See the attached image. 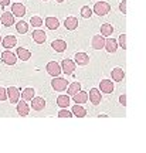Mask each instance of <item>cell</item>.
<instances>
[{"instance_id": "6da1fadb", "label": "cell", "mask_w": 146, "mask_h": 153, "mask_svg": "<svg viewBox=\"0 0 146 153\" xmlns=\"http://www.w3.org/2000/svg\"><path fill=\"white\" fill-rule=\"evenodd\" d=\"M92 11H94L95 14H98L99 17L107 16L109 11H111V6H109L108 1H98V3L94 4V10Z\"/></svg>"}, {"instance_id": "7a4b0ae2", "label": "cell", "mask_w": 146, "mask_h": 153, "mask_svg": "<svg viewBox=\"0 0 146 153\" xmlns=\"http://www.w3.org/2000/svg\"><path fill=\"white\" fill-rule=\"evenodd\" d=\"M51 87H53V89L57 91V92H63V91H65L67 87H68V81H67L65 78H61V76H54L53 81H51Z\"/></svg>"}, {"instance_id": "3957f363", "label": "cell", "mask_w": 146, "mask_h": 153, "mask_svg": "<svg viewBox=\"0 0 146 153\" xmlns=\"http://www.w3.org/2000/svg\"><path fill=\"white\" fill-rule=\"evenodd\" d=\"M61 72H64L65 75H72L74 74V71H75V62L72 60H63V62H61Z\"/></svg>"}, {"instance_id": "277c9868", "label": "cell", "mask_w": 146, "mask_h": 153, "mask_svg": "<svg viewBox=\"0 0 146 153\" xmlns=\"http://www.w3.org/2000/svg\"><path fill=\"white\" fill-rule=\"evenodd\" d=\"M7 94V99H10V104H17L19 99H20V91L16 87H9L6 89Z\"/></svg>"}, {"instance_id": "5b68a950", "label": "cell", "mask_w": 146, "mask_h": 153, "mask_svg": "<svg viewBox=\"0 0 146 153\" xmlns=\"http://www.w3.org/2000/svg\"><path fill=\"white\" fill-rule=\"evenodd\" d=\"M1 61L4 62L6 65H14L17 62V57L14 53H11V51H9V50H6V51H3L1 53Z\"/></svg>"}, {"instance_id": "8992f818", "label": "cell", "mask_w": 146, "mask_h": 153, "mask_svg": "<svg viewBox=\"0 0 146 153\" xmlns=\"http://www.w3.org/2000/svg\"><path fill=\"white\" fill-rule=\"evenodd\" d=\"M88 94H89V95H88V99L91 101L92 105H99V104H101L102 95H101V91H99L98 88H91Z\"/></svg>"}, {"instance_id": "52a82bcc", "label": "cell", "mask_w": 146, "mask_h": 153, "mask_svg": "<svg viewBox=\"0 0 146 153\" xmlns=\"http://www.w3.org/2000/svg\"><path fill=\"white\" fill-rule=\"evenodd\" d=\"M45 70H47V72H48L53 78H54V76H60V74H61V67H60V64L57 62V61H51V62H48L47 67H45Z\"/></svg>"}, {"instance_id": "ba28073f", "label": "cell", "mask_w": 146, "mask_h": 153, "mask_svg": "<svg viewBox=\"0 0 146 153\" xmlns=\"http://www.w3.org/2000/svg\"><path fill=\"white\" fill-rule=\"evenodd\" d=\"M99 91L102 94H112L114 92V82L111 79H102L99 82Z\"/></svg>"}, {"instance_id": "9c48e42d", "label": "cell", "mask_w": 146, "mask_h": 153, "mask_svg": "<svg viewBox=\"0 0 146 153\" xmlns=\"http://www.w3.org/2000/svg\"><path fill=\"white\" fill-rule=\"evenodd\" d=\"M74 62L81 67L88 65L89 64V55L87 53H77L75 57H74Z\"/></svg>"}, {"instance_id": "30bf717a", "label": "cell", "mask_w": 146, "mask_h": 153, "mask_svg": "<svg viewBox=\"0 0 146 153\" xmlns=\"http://www.w3.org/2000/svg\"><path fill=\"white\" fill-rule=\"evenodd\" d=\"M11 14L17 17H23L26 14V6L23 3H13L11 4Z\"/></svg>"}, {"instance_id": "8fae6325", "label": "cell", "mask_w": 146, "mask_h": 153, "mask_svg": "<svg viewBox=\"0 0 146 153\" xmlns=\"http://www.w3.org/2000/svg\"><path fill=\"white\" fill-rule=\"evenodd\" d=\"M91 45L94 50H101L104 48V45H105V37L101 36V34H97V36H94L91 40Z\"/></svg>"}, {"instance_id": "7c38bea8", "label": "cell", "mask_w": 146, "mask_h": 153, "mask_svg": "<svg viewBox=\"0 0 146 153\" xmlns=\"http://www.w3.org/2000/svg\"><path fill=\"white\" fill-rule=\"evenodd\" d=\"M31 106L34 111H43L45 108V99L41 98V97H34L31 99Z\"/></svg>"}, {"instance_id": "4fadbf2b", "label": "cell", "mask_w": 146, "mask_h": 153, "mask_svg": "<svg viewBox=\"0 0 146 153\" xmlns=\"http://www.w3.org/2000/svg\"><path fill=\"white\" fill-rule=\"evenodd\" d=\"M0 23L3 26H6V27H10V26L14 24V16L11 14L10 11H4L1 14V17H0Z\"/></svg>"}, {"instance_id": "5bb4252c", "label": "cell", "mask_w": 146, "mask_h": 153, "mask_svg": "<svg viewBox=\"0 0 146 153\" xmlns=\"http://www.w3.org/2000/svg\"><path fill=\"white\" fill-rule=\"evenodd\" d=\"M17 114L20 116H27L30 114V105L26 101H19L17 102Z\"/></svg>"}, {"instance_id": "9a60e30c", "label": "cell", "mask_w": 146, "mask_h": 153, "mask_svg": "<svg viewBox=\"0 0 146 153\" xmlns=\"http://www.w3.org/2000/svg\"><path fill=\"white\" fill-rule=\"evenodd\" d=\"M64 26L67 30H75L77 27H78V19L74 16H70V17H67L65 19V22H64Z\"/></svg>"}, {"instance_id": "2e32d148", "label": "cell", "mask_w": 146, "mask_h": 153, "mask_svg": "<svg viewBox=\"0 0 146 153\" xmlns=\"http://www.w3.org/2000/svg\"><path fill=\"white\" fill-rule=\"evenodd\" d=\"M72 99H74V102L75 104H85L88 101V92H85V91H80V92H77L75 95H72Z\"/></svg>"}, {"instance_id": "e0dca14e", "label": "cell", "mask_w": 146, "mask_h": 153, "mask_svg": "<svg viewBox=\"0 0 146 153\" xmlns=\"http://www.w3.org/2000/svg\"><path fill=\"white\" fill-rule=\"evenodd\" d=\"M104 48L107 50L108 53H115V51L118 50V41H116L115 38H108V40H105Z\"/></svg>"}, {"instance_id": "ac0fdd59", "label": "cell", "mask_w": 146, "mask_h": 153, "mask_svg": "<svg viewBox=\"0 0 146 153\" xmlns=\"http://www.w3.org/2000/svg\"><path fill=\"white\" fill-rule=\"evenodd\" d=\"M45 38H47V34L44 33L43 30H34L33 31V40L36 41L37 44H43L45 41Z\"/></svg>"}, {"instance_id": "d6986e66", "label": "cell", "mask_w": 146, "mask_h": 153, "mask_svg": "<svg viewBox=\"0 0 146 153\" xmlns=\"http://www.w3.org/2000/svg\"><path fill=\"white\" fill-rule=\"evenodd\" d=\"M1 44L4 48H13L17 44V38L14 36H6L3 40H1Z\"/></svg>"}, {"instance_id": "ffe728a7", "label": "cell", "mask_w": 146, "mask_h": 153, "mask_svg": "<svg viewBox=\"0 0 146 153\" xmlns=\"http://www.w3.org/2000/svg\"><path fill=\"white\" fill-rule=\"evenodd\" d=\"M111 75H112V79H114L115 82H121L125 78V71L118 67V68H114V70H112Z\"/></svg>"}, {"instance_id": "44dd1931", "label": "cell", "mask_w": 146, "mask_h": 153, "mask_svg": "<svg viewBox=\"0 0 146 153\" xmlns=\"http://www.w3.org/2000/svg\"><path fill=\"white\" fill-rule=\"evenodd\" d=\"M51 47L57 51V53H63L67 50V43H65L64 40H54L53 43H51Z\"/></svg>"}, {"instance_id": "7402d4cb", "label": "cell", "mask_w": 146, "mask_h": 153, "mask_svg": "<svg viewBox=\"0 0 146 153\" xmlns=\"http://www.w3.org/2000/svg\"><path fill=\"white\" fill-rule=\"evenodd\" d=\"M72 115H75V116H78V118H84V116H87V109L82 106V105L77 104L72 106Z\"/></svg>"}, {"instance_id": "603a6c76", "label": "cell", "mask_w": 146, "mask_h": 153, "mask_svg": "<svg viewBox=\"0 0 146 153\" xmlns=\"http://www.w3.org/2000/svg\"><path fill=\"white\" fill-rule=\"evenodd\" d=\"M45 26H47V28H50V30H57V28L60 27V22L57 17H47L45 19Z\"/></svg>"}, {"instance_id": "cb8c5ba5", "label": "cell", "mask_w": 146, "mask_h": 153, "mask_svg": "<svg viewBox=\"0 0 146 153\" xmlns=\"http://www.w3.org/2000/svg\"><path fill=\"white\" fill-rule=\"evenodd\" d=\"M70 102H71L70 95H58V98H57V105L60 108H68Z\"/></svg>"}, {"instance_id": "d4e9b609", "label": "cell", "mask_w": 146, "mask_h": 153, "mask_svg": "<svg viewBox=\"0 0 146 153\" xmlns=\"http://www.w3.org/2000/svg\"><path fill=\"white\" fill-rule=\"evenodd\" d=\"M16 57H19L22 61H28L30 57H31V53H30L27 48H22V47H20V48H17Z\"/></svg>"}, {"instance_id": "484cf974", "label": "cell", "mask_w": 146, "mask_h": 153, "mask_svg": "<svg viewBox=\"0 0 146 153\" xmlns=\"http://www.w3.org/2000/svg\"><path fill=\"white\" fill-rule=\"evenodd\" d=\"M80 91H81V84H80V82H72V84H70V85L67 87V92H68L70 97L75 95V94L80 92Z\"/></svg>"}, {"instance_id": "4316f807", "label": "cell", "mask_w": 146, "mask_h": 153, "mask_svg": "<svg viewBox=\"0 0 146 153\" xmlns=\"http://www.w3.org/2000/svg\"><path fill=\"white\" fill-rule=\"evenodd\" d=\"M114 33V27H112V24H109V23H105L101 26V36L104 37H109V36H112Z\"/></svg>"}, {"instance_id": "83f0119b", "label": "cell", "mask_w": 146, "mask_h": 153, "mask_svg": "<svg viewBox=\"0 0 146 153\" xmlns=\"http://www.w3.org/2000/svg\"><path fill=\"white\" fill-rule=\"evenodd\" d=\"M34 89H33V88H26V89H24V91H23V94H20V95H22L23 97V101H26V102H27V101H31L33 98H34Z\"/></svg>"}, {"instance_id": "f1b7e54d", "label": "cell", "mask_w": 146, "mask_h": 153, "mask_svg": "<svg viewBox=\"0 0 146 153\" xmlns=\"http://www.w3.org/2000/svg\"><path fill=\"white\" fill-rule=\"evenodd\" d=\"M16 30L20 34H26L28 31V24L26 22H23V20H22V22H19L16 24Z\"/></svg>"}, {"instance_id": "f546056e", "label": "cell", "mask_w": 146, "mask_h": 153, "mask_svg": "<svg viewBox=\"0 0 146 153\" xmlns=\"http://www.w3.org/2000/svg\"><path fill=\"white\" fill-rule=\"evenodd\" d=\"M80 14H81V17H84V19H89V17L92 16V9H89V6H84V7H81Z\"/></svg>"}, {"instance_id": "4dcf8cb0", "label": "cell", "mask_w": 146, "mask_h": 153, "mask_svg": "<svg viewBox=\"0 0 146 153\" xmlns=\"http://www.w3.org/2000/svg\"><path fill=\"white\" fill-rule=\"evenodd\" d=\"M30 24L33 27H41L43 26V19L40 16H33L31 20H30Z\"/></svg>"}, {"instance_id": "1f68e13d", "label": "cell", "mask_w": 146, "mask_h": 153, "mask_svg": "<svg viewBox=\"0 0 146 153\" xmlns=\"http://www.w3.org/2000/svg\"><path fill=\"white\" fill-rule=\"evenodd\" d=\"M71 116H72V112L67 108H61V111L58 112V118H71Z\"/></svg>"}, {"instance_id": "d6a6232c", "label": "cell", "mask_w": 146, "mask_h": 153, "mask_svg": "<svg viewBox=\"0 0 146 153\" xmlns=\"http://www.w3.org/2000/svg\"><path fill=\"white\" fill-rule=\"evenodd\" d=\"M119 45H121V48H126V34H121L119 36V40H118Z\"/></svg>"}, {"instance_id": "836d02e7", "label": "cell", "mask_w": 146, "mask_h": 153, "mask_svg": "<svg viewBox=\"0 0 146 153\" xmlns=\"http://www.w3.org/2000/svg\"><path fill=\"white\" fill-rule=\"evenodd\" d=\"M7 99V94H6V88L0 87V102H3Z\"/></svg>"}, {"instance_id": "e575fe53", "label": "cell", "mask_w": 146, "mask_h": 153, "mask_svg": "<svg viewBox=\"0 0 146 153\" xmlns=\"http://www.w3.org/2000/svg\"><path fill=\"white\" fill-rule=\"evenodd\" d=\"M119 10L122 11L124 14H126V1H125V0H122V1L119 3Z\"/></svg>"}, {"instance_id": "d590c367", "label": "cell", "mask_w": 146, "mask_h": 153, "mask_svg": "<svg viewBox=\"0 0 146 153\" xmlns=\"http://www.w3.org/2000/svg\"><path fill=\"white\" fill-rule=\"evenodd\" d=\"M119 104H121V105H124V106L126 105V95H125V94H124V95H121V97H119Z\"/></svg>"}, {"instance_id": "8d00e7d4", "label": "cell", "mask_w": 146, "mask_h": 153, "mask_svg": "<svg viewBox=\"0 0 146 153\" xmlns=\"http://www.w3.org/2000/svg\"><path fill=\"white\" fill-rule=\"evenodd\" d=\"M10 4V0H0V6H9Z\"/></svg>"}, {"instance_id": "74e56055", "label": "cell", "mask_w": 146, "mask_h": 153, "mask_svg": "<svg viewBox=\"0 0 146 153\" xmlns=\"http://www.w3.org/2000/svg\"><path fill=\"white\" fill-rule=\"evenodd\" d=\"M55 1H57V3H64L65 0H55Z\"/></svg>"}, {"instance_id": "f35d334b", "label": "cell", "mask_w": 146, "mask_h": 153, "mask_svg": "<svg viewBox=\"0 0 146 153\" xmlns=\"http://www.w3.org/2000/svg\"><path fill=\"white\" fill-rule=\"evenodd\" d=\"M0 43H1V37H0Z\"/></svg>"}, {"instance_id": "ab89813d", "label": "cell", "mask_w": 146, "mask_h": 153, "mask_svg": "<svg viewBox=\"0 0 146 153\" xmlns=\"http://www.w3.org/2000/svg\"><path fill=\"white\" fill-rule=\"evenodd\" d=\"M44 1H47V0H44Z\"/></svg>"}]
</instances>
